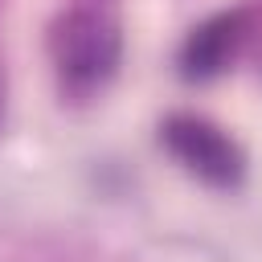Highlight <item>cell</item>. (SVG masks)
Listing matches in <instances>:
<instances>
[{
    "instance_id": "6da1fadb",
    "label": "cell",
    "mask_w": 262,
    "mask_h": 262,
    "mask_svg": "<svg viewBox=\"0 0 262 262\" xmlns=\"http://www.w3.org/2000/svg\"><path fill=\"white\" fill-rule=\"evenodd\" d=\"M53 53H57V66H61L66 82L94 86V82H102V78L115 74L123 41H119V29L106 16L74 12V16H66V25L53 37Z\"/></svg>"
},
{
    "instance_id": "3957f363",
    "label": "cell",
    "mask_w": 262,
    "mask_h": 262,
    "mask_svg": "<svg viewBox=\"0 0 262 262\" xmlns=\"http://www.w3.org/2000/svg\"><path fill=\"white\" fill-rule=\"evenodd\" d=\"M242 12H221L205 25H196L180 49V74L184 78H213L242 41Z\"/></svg>"
},
{
    "instance_id": "7a4b0ae2",
    "label": "cell",
    "mask_w": 262,
    "mask_h": 262,
    "mask_svg": "<svg viewBox=\"0 0 262 262\" xmlns=\"http://www.w3.org/2000/svg\"><path fill=\"white\" fill-rule=\"evenodd\" d=\"M160 139H164V147H168L188 172H196L201 180L221 184V188L242 180V151H237V143H233L225 131H217L213 123L192 119V115H172V119L160 127Z\"/></svg>"
}]
</instances>
